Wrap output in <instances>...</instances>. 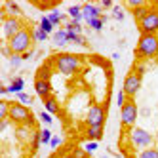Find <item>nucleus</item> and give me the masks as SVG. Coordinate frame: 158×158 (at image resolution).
I'll return each mask as SVG.
<instances>
[{
	"instance_id": "18",
	"label": "nucleus",
	"mask_w": 158,
	"mask_h": 158,
	"mask_svg": "<svg viewBox=\"0 0 158 158\" xmlns=\"http://www.w3.org/2000/svg\"><path fill=\"white\" fill-rule=\"evenodd\" d=\"M4 10L10 14V17H19V15H21V8H19L15 2H6V4H4Z\"/></svg>"
},
{
	"instance_id": "38",
	"label": "nucleus",
	"mask_w": 158,
	"mask_h": 158,
	"mask_svg": "<svg viewBox=\"0 0 158 158\" xmlns=\"http://www.w3.org/2000/svg\"><path fill=\"white\" fill-rule=\"evenodd\" d=\"M73 156H74V158H88V152H86L84 149H76V151L73 152Z\"/></svg>"
},
{
	"instance_id": "8",
	"label": "nucleus",
	"mask_w": 158,
	"mask_h": 158,
	"mask_svg": "<svg viewBox=\"0 0 158 158\" xmlns=\"http://www.w3.org/2000/svg\"><path fill=\"white\" fill-rule=\"evenodd\" d=\"M25 25H23V21H21L19 17H10V15H4L2 17V35L4 38H12L15 36L19 31H23Z\"/></svg>"
},
{
	"instance_id": "24",
	"label": "nucleus",
	"mask_w": 158,
	"mask_h": 158,
	"mask_svg": "<svg viewBox=\"0 0 158 158\" xmlns=\"http://www.w3.org/2000/svg\"><path fill=\"white\" fill-rule=\"evenodd\" d=\"M86 23H88V27H92L94 31H101V29H103V23H105V17H95L92 21H86Z\"/></svg>"
},
{
	"instance_id": "41",
	"label": "nucleus",
	"mask_w": 158,
	"mask_h": 158,
	"mask_svg": "<svg viewBox=\"0 0 158 158\" xmlns=\"http://www.w3.org/2000/svg\"><path fill=\"white\" fill-rule=\"evenodd\" d=\"M21 57H23V61H27V59H31V57H32V52L29 50L27 53H23V55H21Z\"/></svg>"
},
{
	"instance_id": "34",
	"label": "nucleus",
	"mask_w": 158,
	"mask_h": 158,
	"mask_svg": "<svg viewBox=\"0 0 158 158\" xmlns=\"http://www.w3.org/2000/svg\"><path fill=\"white\" fill-rule=\"evenodd\" d=\"M21 61H23V57H21V55H12V57H10V65H12L14 67V69H15V67H19L21 65Z\"/></svg>"
},
{
	"instance_id": "9",
	"label": "nucleus",
	"mask_w": 158,
	"mask_h": 158,
	"mask_svg": "<svg viewBox=\"0 0 158 158\" xmlns=\"http://www.w3.org/2000/svg\"><path fill=\"white\" fill-rule=\"evenodd\" d=\"M141 84H143V76H139V74H135L133 71L124 78V86H122V89H124V94H126L130 99H133V95L141 89Z\"/></svg>"
},
{
	"instance_id": "3",
	"label": "nucleus",
	"mask_w": 158,
	"mask_h": 158,
	"mask_svg": "<svg viewBox=\"0 0 158 158\" xmlns=\"http://www.w3.org/2000/svg\"><path fill=\"white\" fill-rule=\"evenodd\" d=\"M32 31L31 29H23V31H19L15 36H12L8 40V48L12 50V53H15V55H23V53H27L29 50H31V44H32Z\"/></svg>"
},
{
	"instance_id": "7",
	"label": "nucleus",
	"mask_w": 158,
	"mask_h": 158,
	"mask_svg": "<svg viewBox=\"0 0 158 158\" xmlns=\"http://www.w3.org/2000/svg\"><path fill=\"white\" fill-rule=\"evenodd\" d=\"M130 143L133 147H139V149H149L152 143V135L143 128H131L130 130Z\"/></svg>"
},
{
	"instance_id": "31",
	"label": "nucleus",
	"mask_w": 158,
	"mask_h": 158,
	"mask_svg": "<svg viewBox=\"0 0 158 158\" xmlns=\"http://www.w3.org/2000/svg\"><path fill=\"white\" fill-rule=\"evenodd\" d=\"M128 99H130V97H128L126 94H124V89H120V92H118V97H116V105L122 109L124 105H126V101H128Z\"/></svg>"
},
{
	"instance_id": "15",
	"label": "nucleus",
	"mask_w": 158,
	"mask_h": 158,
	"mask_svg": "<svg viewBox=\"0 0 158 158\" xmlns=\"http://www.w3.org/2000/svg\"><path fill=\"white\" fill-rule=\"evenodd\" d=\"M86 137L89 141H99L103 137V128H95V126H88V131H86Z\"/></svg>"
},
{
	"instance_id": "39",
	"label": "nucleus",
	"mask_w": 158,
	"mask_h": 158,
	"mask_svg": "<svg viewBox=\"0 0 158 158\" xmlns=\"http://www.w3.org/2000/svg\"><path fill=\"white\" fill-rule=\"evenodd\" d=\"M133 73H135V74H139V76H143V74H145V65H143V63H139V65L133 69Z\"/></svg>"
},
{
	"instance_id": "37",
	"label": "nucleus",
	"mask_w": 158,
	"mask_h": 158,
	"mask_svg": "<svg viewBox=\"0 0 158 158\" xmlns=\"http://www.w3.org/2000/svg\"><path fill=\"white\" fill-rule=\"evenodd\" d=\"M61 137H57V135H55V137H52V143H50V147H52V149L55 151V149H57V147H61Z\"/></svg>"
},
{
	"instance_id": "17",
	"label": "nucleus",
	"mask_w": 158,
	"mask_h": 158,
	"mask_svg": "<svg viewBox=\"0 0 158 158\" xmlns=\"http://www.w3.org/2000/svg\"><path fill=\"white\" fill-rule=\"evenodd\" d=\"M69 17L73 21H76V23H80V21L84 19L82 17V6H71L69 8Z\"/></svg>"
},
{
	"instance_id": "26",
	"label": "nucleus",
	"mask_w": 158,
	"mask_h": 158,
	"mask_svg": "<svg viewBox=\"0 0 158 158\" xmlns=\"http://www.w3.org/2000/svg\"><path fill=\"white\" fill-rule=\"evenodd\" d=\"M137 158H158V151H156V149H151V147H149V149H143V151L139 152Z\"/></svg>"
},
{
	"instance_id": "43",
	"label": "nucleus",
	"mask_w": 158,
	"mask_h": 158,
	"mask_svg": "<svg viewBox=\"0 0 158 158\" xmlns=\"http://www.w3.org/2000/svg\"><path fill=\"white\" fill-rule=\"evenodd\" d=\"M48 158H57V156H55V154H52V156H48Z\"/></svg>"
},
{
	"instance_id": "13",
	"label": "nucleus",
	"mask_w": 158,
	"mask_h": 158,
	"mask_svg": "<svg viewBox=\"0 0 158 158\" xmlns=\"http://www.w3.org/2000/svg\"><path fill=\"white\" fill-rule=\"evenodd\" d=\"M25 89V80L21 76H15L12 82H10V86H6V94H21Z\"/></svg>"
},
{
	"instance_id": "45",
	"label": "nucleus",
	"mask_w": 158,
	"mask_h": 158,
	"mask_svg": "<svg viewBox=\"0 0 158 158\" xmlns=\"http://www.w3.org/2000/svg\"><path fill=\"white\" fill-rule=\"evenodd\" d=\"M88 158H92V156H88Z\"/></svg>"
},
{
	"instance_id": "4",
	"label": "nucleus",
	"mask_w": 158,
	"mask_h": 158,
	"mask_svg": "<svg viewBox=\"0 0 158 158\" xmlns=\"http://www.w3.org/2000/svg\"><path fill=\"white\" fill-rule=\"evenodd\" d=\"M12 122H15L17 126H35V122L31 118V110L21 105V103H10V116Z\"/></svg>"
},
{
	"instance_id": "36",
	"label": "nucleus",
	"mask_w": 158,
	"mask_h": 158,
	"mask_svg": "<svg viewBox=\"0 0 158 158\" xmlns=\"http://www.w3.org/2000/svg\"><path fill=\"white\" fill-rule=\"evenodd\" d=\"M36 78H42V80H50V73H48V69H46V67H44V69H40V71H38Z\"/></svg>"
},
{
	"instance_id": "27",
	"label": "nucleus",
	"mask_w": 158,
	"mask_h": 158,
	"mask_svg": "<svg viewBox=\"0 0 158 158\" xmlns=\"http://www.w3.org/2000/svg\"><path fill=\"white\" fill-rule=\"evenodd\" d=\"M32 38H35L36 42H44V40L48 38V32H44V31L38 27V29H35V31H32Z\"/></svg>"
},
{
	"instance_id": "2",
	"label": "nucleus",
	"mask_w": 158,
	"mask_h": 158,
	"mask_svg": "<svg viewBox=\"0 0 158 158\" xmlns=\"http://www.w3.org/2000/svg\"><path fill=\"white\" fill-rule=\"evenodd\" d=\"M135 55L139 59H154L158 57V36L156 35H141L137 42Z\"/></svg>"
},
{
	"instance_id": "22",
	"label": "nucleus",
	"mask_w": 158,
	"mask_h": 158,
	"mask_svg": "<svg viewBox=\"0 0 158 158\" xmlns=\"http://www.w3.org/2000/svg\"><path fill=\"white\" fill-rule=\"evenodd\" d=\"M44 109H46V112H50V114H55V112H57V101L53 97H48L44 101Z\"/></svg>"
},
{
	"instance_id": "12",
	"label": "nucleus",
	"mask_w": 158,
	"mask_h": 158,
	"mask_svg": "<svg viewBox=\"0 0 158 158\" xmlns=\"http://www.w3.org/2000/svg\"><path fill=\"white\" fill-rule=\"evenodd\" d=\"M82 17L86 21H92L95 17H103L101 15V6H95V4H84L82 6Z\"/></svg>"
},
{
	"instance_id": "21",
	"label": "nucleus",
	"mask_w": 158,
	"mask_h": 158,
	"mask_svg": "<svg viewBox=\"0 0 158 158\" xmlns=\"http://www.w3.org/2000/svg\"><path fill=\"white\" fill-rule=\"evenodd\" d=\"M48 17H50V21H52V25H53V27H59V23L63 21L65 15L59 12V10H52V12L48 14Z\"/></svg>"
},
{
	"instance_id": "1",
	"label": "nucleus",
	"mask_w": 158,
	"mask_h": 158,
	"mask_svg": "<svg viewBox=\"0 0 158 158\" xmlns=\"http://www.w3.org/2000/svg\"><path fill=\"white\" fill-rule=\"evenodd\" d=\"M55 67H57V71L67 74V76H74L82 71V67H84V61L82 57H78V55L74 53H59V55H55Z\"/></svg>"
},
{
	"instance_id": "30",
	"label": "nucleus",
	"mask_w": 158,
	"mask_h": 158,
	"mask_svg": "<svg viewBox=\"0 0 158 158\" xmlns=\"http://www.w3.org/2000/svg\"><path fill=\"white\" fill-rule=\"evenodd\" d=\"M17 99H19V103H21V105H25V107L32 103V97H31L29 94H25V92H21V94H17Z\"/></svg>"
},
{
	"instance_id": "5",
	"label": "nucleus",
	"mask_w": 158,
	"mask_h": 158,
	"mask_svg": "<svg viewBox=\"0 0 158 158\" xmlns=\"http://www.w3.org/2000/svg\"><path fill=\"white\" fill-rule=\"evenodd\" d=\"M120 118H122V126L124 128H135V120H137V105L133 99H128L126 105L120 109Z\"/></svg>"
},
{
	"instance_id": "28",
	"label": "nucleus",
	"mask_w": 158,
	"mask_h": 158,
	"mask_svg": "<svg viewBox=\"0 0 158 158\" xmlns=\"http://www.w3.org/2000/svg\"><path fill=\"white\" fill-rule=\"evenodd\" d=\"M69 35V42H74V44H80V46H84L86 44V38L82 35H73V32H67Z\"/></svg>"
},
{
	"instance_id": "25",
	"label": "nucleus",
	"mask_w": 158,
	"mask_h": 158,
	"mask_svg": "<svg viewBox=\"0 0 158 158\" xmlns=\"http://www.w3.org/2000/svg\"><path fill=\"white\" fill-rule=\"evenodd\" d=\"M31 145H32V151H36L38 147L42 145V133H40L38 130H35V131H32V139H31Z\"/></svg>"
},
{
	"instance_id": "14",
	"label": "nucleus",
	"mask_w": 158,
	"mask_h": 158,
	"mask_svg": "<svg viewBox=\"0 0 158 158\" xmlns=\"http://www.w3.org/2000/svg\"><path fill=\"white\" fill-rule=\"evenodd\" d=\"M31 131H32V126H17L15 137H17L19 141H29V139H32Z\"/></svg>"
},
{
	"instance_id": "42",
	"label": "nucleus",
	"mask_w": 158,
	"mask_h": 158,
	"mask_svg": "<svg viewBox=\"0 0 158 158\" xmlns=\"http://www.w3.org/2000/svg\"><path fill=\"white\" fill-rule=\"evenodd\" d=\"M8 122H12V120H10V118H8V120H2V122H0V128L6 130V128H8Z\"/></svg>"
},
{
	"instance_id": "10",
	"label": "nucleus",
	"mask_w": 158,
	"mask_h": 158,
	"mask_svg": "<svg viewBox=\"0 0 158 158\" xmlns=\"http://www.w3.org/2000/svg\"><path fill=\"white\" fill-rule=\"evenodd\" d=\"M105 118H107V112H105V107H101V105H92L86 116L88 126H95V128H103Z\"/></svg>"
},
{
	"instance_id": "33",
	"label": "nucleus",
	"mask_w": 158,
	"mask_h": 158,
	"mask_svg": "<svg viewBox=\"0 0 158 158\" xmlns=\"http://www.w3.org/2000/svg\"><path fill=\"white\" fill-rule=\"evenodd\" d=\"M84 151H86V152L97 151V141H86V143H84Z\"/></svg>"
},
{
	"instance_id": "35",
	"label": "nucleus",
	"mask_w": 158,
	"mask_h": 158,
	"mask_svg": "<svg viewBox=\"0 0 158 158\" xmlns=\"http://www.w3.org/2000/svg\"><path fill=\"white\" fill-rule=\"evenodd\" d=\"M112 14H114V17H116L118 21L124 19V12H122V8H120V6H114V8H112Z\"/></svg>"
},
{
	"instance_id": "40",
	"label": "nucleus",
	"mask_w": 158,
	"mask_h": 158,
	"mask_svg": "<svg viewBox=\"0 0 158 158\" xmlns=\"http://www.w3.org/2000/svg\"><path fill=\"white\" fill-rule=\"evenodd\" d=\"M101 8H114V4H112L110 0H103V2H101Z\"/></svg>"
},
{
	"instance_id": "23",
	"label": "nucleus",
	"mask_w": 158,
	"mask_h": 158,
	"mask_svg": "<svg viewBox=\"0 0 158 158\" xmlns=\"http://www.w3.org/2000/svg\"><path fill=\"white\" fill-rule=\"evenodd\" d=\"M149 12H151V6H149V4H147V6H141V8H135V10H133V17L137 19V21H141Z\"/></svg>"
},
{
	"instance_id": "6",
	"label": "nucleus",
	"mask_w": 158,
	"mask_h": 158,
	"mask_svg": "<svg viewBox=\"0 0 158 158\" xmlns=\"http://www.w3.org/2000/svg\"><path fill=\"white\" fill-rule=\"evenodd\" d=\"M141 35H158V8H151V12L139 21Z\"/></svg>"
},
{
	"instance_id": "16",
	"label": "nucleus",
	"mask_w": 158,
	"mask_h": 158,
	"mask_svg": "<svg viewBox=\"0 0 158 158\" xmlns=\"http://www.w3.org/2000/svg\"><path fill=\"white\" fill-rule=\"evenodd\" d=\"M53 42L57 44V46H65L67 42H69V35H67L65 29H57L53 32Z\"/></svg>"
},
{
	"instance_id": "20",
	"label": "nucleus",
	"mask_w": 158,
	"mask_h": 158,
	"mask_svg": "<svg viewBox=\"0 0 158 158\" xmlns=\"http://www.w3.org/2000/svg\"><path fill=\"white\" fill-rule=\"evenodd\" d=\"M44 32H48V35H50V32H53V25H52V21H50V17L48 15H40V25H38Z\"/></svg>"
},
{
	"instance_id": "11",
	"label": "nucleus",
	"mask_w": 158,
	"mask_h": 158,
	"mask_svg": "<svg viewBox=\"0 0 158 158\" xmlns=\"http://www.w3.org/2000/svg\"><path fill=\"white\" fill-rule=\"evenodd\" d=\"M35 92H36V95H40L44 101H46L48 97H52V84H50V80L36 78V80H35Z\"/></svg>"
},
{
	"instance_id": "44",
	"label": "nucleus",
	"mask_w": 158,
	"mask_h": 158,
	"mask_svg": "<svg viewBox=\"0 0 158 158\" xmlns=\"http://www.w3.org/2000/svg\"><path fill=\"white\" fill-rule=\"evenodd\" d=\"M65 158H74V156H65Z\"/></svg>"
},
{
	"instance_id": "29",
	"label": "nucleus",
	"mask_w": 158,
	"mask_h": 158,
	"mask_svg": "<svg viewBox=\"0 0 158 158\" xmlns=\"http://www.w3.org/2000/svg\"><path fill=\"white\" fill-rule=\"evenodd\" d=\"M40 133H42V145H50L52 143V131L48 130V128H44V130H40Z\"/></svg>"
},
{
	"instance_id": "32",
	"label": "nucleus",
	"mask_w": 158,
	"mask_h": 158,
	"mask_svg": "<svg viewBox=\"0 0 158 158\" xmlns=\"http://www.w3.org/2000/svg\"><path fill=\"white\" fill-rule=\"evenodd\" d=\"M38 118H40L44 124H52V114H50V112H46V110H40V112H38Z\"/></svg>"
},
{
	"instance_id": "19",
	"label": "nucleus",
	"mask_w": 158,
	"mask_h": 158,
	"mask_svg": "<svg viewBox=\"0 0 158 158\" xmlns=\"http://www.w3.org/2000/svg\"><path fill=\"white\" fill-rule=\"evenodd\" d=\"M67 32H73V35H80L82 32V27H80V23H76V21H73V19H69L65 23V27H63Z\"/></svg>"
}]
</instances>
